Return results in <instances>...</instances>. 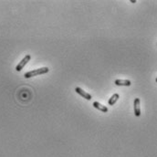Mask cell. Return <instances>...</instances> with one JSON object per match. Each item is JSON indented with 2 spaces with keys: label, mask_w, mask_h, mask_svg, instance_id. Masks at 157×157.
I'll use <instances>...</instances> for the list:
<instances>
[{
  "label": "cell",
  "mask_w": 157,
  "mask_h": 157,
  "mask_svg": "<svg viewBox=\"0 0 157 157\" xmlns=\"http://www.w3.org/2000/svg\"><path fill=\"white\" fill-rule=\"evenodd\" d=\"M49 68L47 67H43V68H40V69H37L35 70H31V71H28L27 72L24 76L26 79H30L32 77H35V76H38V75H42V74H45V73H48L49 72Z\"/></svg>",
  "instance_id": "1"
},
{
  "label": "cell",
  "mask_w": 157,
  "mask_h": 157,
  "mask_svg": "<svg viewBox=\"0 0 157 157\" xmlns=\"http://www.w3.org/2000/svg\"><path fill=\"white\" fill-rule=\"evenodd\" d=\"M30 59H31V56L30 55H27L25 58L22 59V60L18 64V66L16 67V70L17 71H21L23 69V68L27 65V63L30 60Z\"/></svg>",
  "instance_id": "2"
},
{
  "label": "cell",
  "mask_w": 157,
  "mask_h": 157,
  "mask_svg": "<svg viewBox=\"0 0 157 157\" xmlns=\"http://www.w3.org/2000/svg\"><path fill=\"white\" fill-rule=\"evenodd\" d=\"M133 108H134V114L136 117L141 116V107H140V99L136 98L133 102Z\"/></svg>",
  "instance_id": "3"
},
{
  "label": "cell",
  "mask_w": 157,
  "mask_h": 157,
  "mask_svg": "<svg viewBox=\"0 0 157 157\" xmlns=\"http://www.w3.org/2000/svg\"><path fill=\"white\" fill-rule=\"evenodd\" d=\"M75 91H76V92H77L78 94H80L81 97H83V98H85L86 100H88V101H91V98H92L90 93H88V92H86L85 91H83V90L80 89V87H76V88H75Z\"/></svg>",
  "instance_id": "4"
},
{
  "label": "cell",
  "mask_w": 157,
  "mask_h": 157,
  "mask_svg": "<svg viewBox=\"0 0 157 157\" xmlns=\"http://www.w3.org/2000/svg\"><path fill=\"white\" fill-rule=\"evenodd\" d=\"M117 86H126V87H129L131 86V81L128 80H116L114 81Z\"/></svg>",
  "instance_id": "5"
},
{
  "label": "cell",
  "mask_w": 157,
  "mask_h": 157,
  "mask_svg": "<svg viewBox=\"0 0 157 157\" xmlns=\"http://www.w3.org/2000/svg\"><path fill=\"white\" fill-rule=\"evenodd\" d=\"M92 105H93L94 108H96V109L99 110V111H102V112H108V108H107L105 105H102V103H100V102H94Z\"/></svg>",
  "instance_id": "6"
},
{
  "label": "cell",
  "mask_w": 157,
  "mask_h": 157,
  "mask_svg": "<svg viewBox=\"0 0 157 157\" xmlns=\"http://www.w3.org/2000/svg\"><path fill=\"white\" fill-rule=\"evenodd\" d=\"M119 98H120V95L118 94V93H114L110 99H109V101H108V104L109 105H111V106H112V105H114L117 102H118V100H119Z\"/></svg>",
  "instance_id": "7"
}]
</instances>
